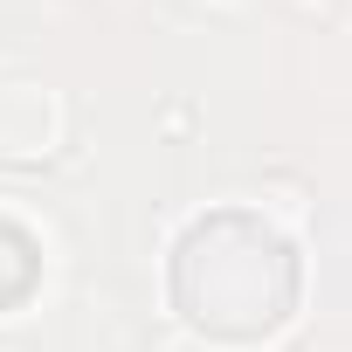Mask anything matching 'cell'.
I'll return each mask as SVG.
<instances>
[{"label": "cell", "mask_w": 352, "mask_h": 352, "mask_svg": "<svg viewBox=\"0 0 352 352\" xmlns=\"http://www.w3.org/2000/svg\"><path fill=\"white\" fill-rule=\"evenodd\" d=\"M173 304L214 338H263L297 304V249L249 208L194 214L173 242Z\"/></svg>", "instance_id": "1"}]
</instances>
